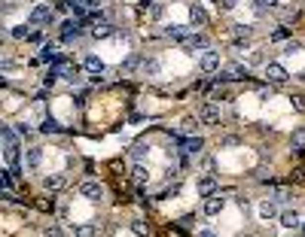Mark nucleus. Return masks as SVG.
<instances>
[{"label": "nucleus", "instance_id": "1", "mask_svg": "<svg viewBox=\"0 0 305 237\" xmlns=\"http://www.w3.org/2000/svg\"><path fill=\"white\" fill-rule=\"evenodd\" d=\"M262 76H265L268 85H284L287 79H290V73H287L284 64H278V61H265L262 64Z\"/></svg>", "mask_w": 305, "mask_h": 237}, {"label": "nucleus", "instance_id": "2", "mask_svg": "<svg viewBox=\"0 0 305 237\" xmlns=\"http://www.w3.org/2000/svg\"><path fill=\"white\" fill-rule=\"evenodd\" d=\"M199 122L217 128V125H220V109H217V103H202V106H199Z\"/></svg>", "mask_w": 305, "mask_h": 237}, {"label": "nucleus", "instance_id": "3", "mask_svg": "<svg viewBox=\"0 0 305 237\" xmlns=\"http://www.w3.org/2000/svg\"><path fill=\"white\" fill-rule=\"evenodd\" d=\"M80 195L88 198V201H101L104 198V186H101L98 179H86L83 186H80Z\"/></svg>", "mask_w": 305, "mask_h": 237}, {"label": "nucleus", "instance_id": "4", "mask_svg": "<svg viewBox=\"0 0 305 237\" xmlns=\"http://www.w3.org/2000/svg\"><path fill=\"white\" fill-rule=\"evenodd\" d=\"M226 207V198H220V192H214L205 198V216H220Z\"/></svg>", "mask_w": 305, "mask_h": 237}, {"label": "nucleus", "instance_id": "5", "mask_svg": "<svg viewBox=\"0 0 305 237\" xmlns=\"http://www.w3.org/2000/svg\"><path fill=\"white\" fill-rule=\"evenodd\" d=\"M174 140H177V146H180L186 155H199V152H202V146H205V140H202V137H186V140H183V137H174Z\"/></svg>", "mask_w": 305, "mask_h": 237}, {"label": "nucleus", "instance_id": "6", "mask_svg": "<svg viewBox=\"0 0 305 237\" xmlns=\"http://www.w3.org/2000/svg\"><path fill=\"white\" fill-rule=\"evenodd\" d=\"M80 31H83V22H80V18H70V22H64V25H61V43H70L74 36H80Z\"/></svg>", "mask_w": 305, "mask_h": 237}, {"label": "nucleus", "instance_id": "7", "mask_svg": "<svg viewBox=\"0 0 305 237\" xmlns=\"http://www.w3.org/2000/svg\"><path fill=\"white\" fill-rule=\"evenodd\" d=\"M52 22V9L46 3H37L31 9V25H49Z\"/></svg>", "mask_w": 305, "mask_h": 237}, {"label": "nucleus", "instance_id": "8", "mask_svg": "<svg viewBox=\"0 0 305 237\" xmlns=\"http://www.w3.org/2000/svg\"><path fill=\"white\" fill-rule=\"evenodd\" d=\"M199 64H202V70H205V73H217V70H220V52L208 49V52L202 55V61H199Z\"/></svg>", "mask_w": 305, "mask_h": 237}, {"label": "nucleus", "instance_id": "9", "mask_svg": "<svg viewBox=\"0 0 305 237\" xmlns=\"http://www.w3.org/2000/svg\"><path fill=\"white\" fill-rule=\"evenodd\" d=\"M67 186V176L64 173H49V176H43V189L46 192H61Z\"/></svg>", "mask_w": 305, "mask_h": 237}, {"label": "nucleus", "instance_id": "10", "mask_svg": "<svg viewBox=\"0 0 305 237\" xmlns=\"http://www.w3.org/2000/svg\"><path fill=\"white\" fill-rule=\"evenodd\" d=\"M189 22H192L195 28H208L211 18H208V12H205L199 3H192V6H189Z\"/></svg>", "mask_w": 305, "mask_h": 237}, {"label": "nucleus", "instance_id": "11", "mask_svg": "<svg viewBox=\"0 0 305 237\" xmlns=\"http://www.w3.org/2000/svg\"><path fill=\"white\" fill-rule=\"evenodd\" d=\"M83 67L92 73V76H101V73H104V61L98 58V55H86V58H83Z\"/></svg>", "mask_w": 305, "mask_h": 237}, {"label": "nucleus", "instance_id": "12", "mask_svg": "<svg viewBox=\"0 0 305 237\" xmlns=\"http://www.w3.org/2000/svg\"><path fill=\"white\" fill-rule=\"evenodd\" d=\"M116 31H113V25L110 22H95V28H92V36L95 40H107V36H113Z\"/></svg>", "mask_w": 305, "mask_h": 237}, {"label": "nucleus", "instance_id": "13", "mask_svg": "<svg viewBox=\"0 0 305 237\" xmlns=\"http://www.w3.org/2000/svg\"><path fill=\"white\" fill-rule=\"evenodd\" d=\"M275 216H278V204H275V201H262V204H260V219H262V222H272Z\"/></svg>", "mask_w": 305, "mask_h": 237}, {"label": "nucleus", "instance_id": "14", "mask_svg": "<svg viewBox=\"0 0 305 237\" xmlns=\"http://www.w3.org/2000/svg\"><path fill=\"white\" fill-rule=\"evenodd\" d=\"M214 192H217V179L205 173V176L199 179V195H202V198H208V195H214Z\"/></svg>", "mask_w": 305, "mask_h": 237}, {"label": "nucleus", "instance_id": "15", "mask_svg": "<svg viewBox=\"0 0 305 237\" xmlns=\"http://www.w3.org/2000/svg\"><path fill=\"white\" fill-rule=\"evenodd\" d=\"M140 70H143V76H159L162 64H159V58H143V61H140Z\"/></svg>", "mask_w": 305, "mask_h": 237}, {"label": "nucleus", "instance_id": "16", "mask_svg": "<svg viewBox=\"0 0 305 237\" xmlns=\"http://www.w3.org/2000/svg\"><path fill=\"white\" fill-rule=\"evenodd\" d=\"M299 222H302V216H299L296 210H284V213H281V225H284V228H299Z\"/></svg>", "mask_w": 305, "mask_h": 237}, {"label": "nucleus", "instance_id": "17", "mask_svg": "<svg viewBox=\"0 0 305 237\" xmlns=\"http://www.w3.org/2000/svg\"><path fill=\"white\" fill-rule=\"evenodd\" d=\"M58 58H61V55L55 52V46H52V43H46V46L40 49V61H46V64H58Z\"/></svg>", "mask_w": 305, "mask_h": 237}, {"label": "nucleus", "instance_id": "18", "mask_svg": "<svg viewBox=\"0 0 305 237\" xmlns=\"http://www.w3.org/2000/svg\"><path fill=\"white\" fill-rule=\"evenodd\" d=\"M165 36H168V40L183 43V40H186V28H183V25H168V28H165Z\"/></svg>", "mask_w": 305, "mask_h": 237}, {"label": "nucleus", "instance_id": "19", "mask_svg": "<svg viewBox=\"0 0 305 237\" xmlns=\"http://www.w3.org/2000/svg\"><path fill=\"white\" fill-rule=\"evenodd\" d=\"M183 46H186V49H208V36H205V34H192V36H186V40H183Z\"/></svg>", "mask_w": 305, "mask_h": 237}, {"label": "nucleus", "instance_id": "20", "mask_svg": "<svg viewBox=\"0 0 305 237\" xmlns=\"http://www.w3.org/2000/svg\"><path fill=\"white\" fill-rule=\"evenodd\" d=\"M131 176H134V182H137V186H143V182H147L150 179V170H147V164H134V168H131Z\"/></svg>", "mask_w": 305, "mask_h": 237}, {"label": "nucleus", "instance_id": "21", "mask_svg": "<svg viewBox=\"0 0 305 237\" xmlns=\"http://www.w3.org/2000/svg\"><path fill=\"white\" fill-rule=\"evenodd\" d=\"M40 161H43V152H40V149H28V152H25V164H28L31 170H37Z\"/></svg>", "mask_w": 305, "mask_h": 237}, {"label": "nucleus", "instance_id": "22", "mask_svg": "<svg viewBox=\"0 0 305 237\" xmlns=\"http://www.w3.org/2000/svg\"><path fill=\"white\" fill-rule=\"evenodd\" d=\"M290 146H293V149H305V125L296 128V131L290 134Z\"/></svg>", "mask_w": 305, "mask_h": 237}, {"label": "nucleus", "instance_id": "23", "mask_svg": "<svg viewBox=\"0 0 305 237\" xmlns=\"http://www.w3.org/2000/svg\"><path fill=\"white\" fill-rule=\"evenodd\" d=\"M95 231H98V228H95L92 222H80V225L74 228V237H95Z\"/></svg>", "mask_w": 305, "mask_h": 237}, {"label": "nucleus", "instance_id": "24", "mask_svg": "<svg viewBox=\"0 0 305 237\" xmlns=\"http://www.w3.org/2000/svg\"><path fill=\"white\" fill-rule=\"evenodd\" d=\"M140 61H143L140 55H129V58L122 61V73H134V70L140 67Z\"/></svg>", "mask_w": 305, "mask_h": 237}, {"label": "nucleus", "instance_id": "25", "mask_svg": "<svg viewBox=\"0 0 305 237\" xmlns=\"http://www.w3.org/2000/svg\"><path fill=\"white\" fill-rule=\"evenodd\" d=\"M147 155H150V143H134V146H131V158H134V161L147 158Z\"/></svg>", "mask_w": 305, "mask_h": 237}, {"label": "nucleus", "instance_id": "26", "mask_svg": "<svg viewBox=\"0 0 305 237\" xmlns=\"http://www.w3.org/2000/svg\"><path fill=\"white\" fill-rule=\"evenodd\" d=\"M3 155H6V161L9 164H19V143H6V149H3Z\"/></svg>", "mask_w": 305, "mask_h": 237}, {"label": "nucleus", "instance_id": "27", "mask_svg": "<svg viewBox=\"0 0 305 237\" xmlns=\"http://www.w3.org/2000/svg\"><path fill=\"white\" fill-rule=\"evenodd\" d=\"M31 28H34V25H15V28L9 31V36H12V40H28Z\"/></svg>", "mask_w": 305, "mask_h": 237}, {"label": "nucleus", "instance_id": "28", "mask_svg": "<svg viewBox=\"0 0 305 237\" xmlns=\"http://www.w3.org/2000/svg\"><path fill=\"white\" fill-rule=\"evenodd\" d=\"M40 131H43V134H58V131H61V125H58L55 119L49 116V119H43V125H40Z\"/></svg>", "mask_w": 305, "mask_h": 237}, {"label": "nucleus", "instance_id": "29", "mask_svg": "<svg viewBox=\"0 0 305 237\" xmlns=\"http://www.w3.org/2000/svg\"><path fill=\"white\" fill-rule=\"evenodd\" d=\"M131 231H134L137 237H147V234H150V225L143 222V219H134V222H131Z\"/></svg>", "mask_w": 305, "mask_h": 237}, {"label": "nucleus", "instance_id": "30", "mask_svg": "<svg viewBox=\"0 0 305 237\" xmlns=\"http://www.w3.org/2000/svg\"><path fill=\"white\" fill-rule=\"evenodd\" d=\"M290 198H293V192H290V189H275V198H272V201H275V204H287Z\"/></svg>", "mask_w": 305, "mask_h": 237}, {"label": "nucleus", "instance_id": "31", "mask_svg": "<svg viewBox=\"0 0 305 237\" xmlns=\"http://www.w3.org/2000/svg\"><path fill=\"white\" fill-rule=\"evenodd\" d=\"M287 36H290V28H275V34L268 36V40H275V43H278V40H287Z\"/></svg>", "mask_w": 305, "mask_h": 237}, {"label": "nucleus", "instance_id": "32", "mask_svg": "<svg viewBox=\"0 0 305 237\" xmlns=\"http://www.w3.org/2000/svg\"><path fill=\"white\" fill-rule=\"evenodd\" d=\"M80 3H83V6H86L88 12H98V9H101V3H104V0H80Z\"/></svg>", "mask_w": 305, "mask_h": 237}, {"label": "nucleus", "instance_id": "33", "mask_svg": "<svg viewBox=\"0 0 305 237\" xmlns=\"http://www.w3.org/2000/svg\"><path fill=\"white\" fill-rule=\"evenodd\" d=\"M55 79H58V70H49L46 76H43V85H46V88H52V85H55Z\"/></svg>", "mask_w": 305, "mask_h": 237}, {"label": "nucleus", "instance_id": "34", "mask_svg": "<svg viewBox=\"0 0 305 237\" xmlns=\"http://www.w3.org/2000/svg\"><path fill=\"white\" fill-rule=\"evenodd\" d=\"M195 128H199V119H192V116H189V119H183V131H186V134H192Z\"/></svg>", "mask_w": 305, "mask_h": 237}, {"label": "nucleus", "instance_id": "35", "mask_svg": "<svg viewBox=\"0 0 305 237\" xmlns=\"http://www.w3.org/2000/svg\"><path fill=\"white\" fill-rule=\"evenodd\" d=\"M46 237H64L61 225H49V228H46Z\"/></svg>", "mask_w": 305, "mask_h": 237}, {"label": "nucleus", "instance_id": "36", "mask_svg": "<svg viewBox=\"0 0 305 237\" xmlns=\"http://www.w3.org/2000/svg\"><path fill=\"white\" fill-rule=\"evenodd\" d=\"M293 109H296V113H305V98H302V95L293 98Z\"/></svg>", "mask_w": 305, "mask_h": 237}, {"label": "nucleus", "instance_id": "37", "mask_svg": "<svg viewBox=\"0 0 305 237\" xmlns=\"http://www.w3.org/2000/svg\"><path fill=\"white\" fill-rule=\"evenodd\" d=\"M211 101H226V88H214L211 91Z\"/></svg>", "mask_w": 305, "mask_h": 237}, {"label": "nucleus", "instance_id": "38", "mask_svg": "<svg viewBox=\"0 0 305 237\" xmlns=\"http://www.w3.org/2000/svg\"><path fill=\"white\" fill-rule=\"evenodd\" d=\"M235 6H238V0H220V9H226V12L235 9Z\"/></svg>", "mask_w": 305, "mask_h": 237}, {"label": "nucleus", "instance_id": "39", "mask_svg": "<svg viewBox=\"0 0 305 237\" xmlns=\"http://www.w3.org/2000/svg\"><path fill=\"white\" fill-rule=\"evenodd\" d=\"M299 49H302V46H299V43H293V40L284 46V52H287V55H293V52H299Z\"/></svg>", "mask_w": 305, "mask_h": 237}, {"label": "nucleus", "instance_id": "40", "mask_svg": "<svg viewBox=\"0 0 305 237\" xmlns=\"http://www.w3.org/2000/svg\"><path fill=\"white\" fill-rule=\"evenodd\" d=\"M70 9V0H58V3H55V12H67Z\"/></svg>", "mask_w": 305, "mask_h": 237}, {"label": "nucleus", "instance_id": "41", "mask_svg": "<svg viewBox=\"0 0 305 237\" xmlns=\"http://www.w3.org/2000/svg\"><path fill=\"white\" fill-rule=\"evenodd\" d=\"M28 40H31V43H40V40H43V31H31Z\"/></svg>", "mask_w": 305, "mask_h": 237}, {"label": "nucleus", "instance_id": "42", "mask_svg": "<svg viewBox=\"0 0 305 237\" xmlns=\"http://www.w3.org/2000/svg\"><path fill=\"white\" fill-rule=\"evenodd\" d=\"M235 204H238L241 210H247V207H250V201H247V198H235Z\"/></svg>", "mask_w": 305, "mask_h": 237}, {"label": "nucleus", "instance_id": "43", "mask_svg": "<svg viewBox=\"0 0 305 237\" xmlns=\"http://www.w3.org/2000/svg\"><path fill=\"white\" fill-rule=\"evenodd\" d=\"M254 64H265V58H262V52H254V58H250Z\"/></svg>", "mask_w": 305, "mask_h": 237}, {"label": "nucleus", "instance_id": "44", "mask_svg": "<svg viewBox=\"0 0 305 237\" xmlns=\"http://www.w3.org/2000/svg\"><path fill=\"white\" fill-rule=\"evenodd\" d=\"M153 3H156V0H140V9H150Z\"/></svg>", "mask_w": 305, "mask_h": 237}, {"label": "nucleus", "instance_id": "45", "mask_svg": "<svg viewBox=\"0 0 305 237\" xmlns=\"http://www.w3.org/2000/svg\"><path fill=\"white\" fill-rule=\"evenodd\" d=\"M199 237H217L214 231H199Z\"/></svg>", "mask_w": 305, "mask_h": 237}, {"label": "nucleus", "instance_id": "46", "mask_svg": "<svg viewBox=\"0 0 305 237\" xmlns=\"http://www.w3.org/2000/svg\"><path fill=\"white\" fill-rule=\"evenodd\" d=\"M262 3H268V6H278V0H262Z\"/></svg>", "mask_w": 305, "mask_h": 237}, {"label": "nucleus", "instance_id": "47", "mask_svg": "<svg viewBox=\"0 0 305 237\" xmlns=\"http://www.w3.org/2000/svg\"><path fill=\"white\" fill-rule=\"evenodd\" d=\"M299 231H302V237H305V219H302V222H299Z\"/></svg>", "mask_w": 305, "mask_h": 237}, {"label": "nucleus", "instance_id": "48", "mask_svg": "<svg viewBox=\"0 0 305 237\" xmlns=\"http://www.w3.org/2000/svg\"><path fill=\"white\" fill-rule=\"evenodd\" d=\"M296 79H299V82H305V70H302V73H299V76H296Z\"/></svg>", "mask_w": 305, "mask_h": 237}]
</instances>
